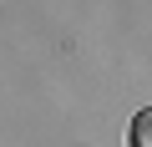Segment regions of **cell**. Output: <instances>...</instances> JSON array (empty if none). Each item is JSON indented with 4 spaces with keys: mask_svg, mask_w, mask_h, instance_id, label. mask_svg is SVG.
Masks as SVG:
<instances>
[{
    "mask_svg": "<svg viewBox=\"0 0 152 147\" xmlns=\"http://www.w3.org/2000/svg\"><path fill=\"white\" fill-rule=\"evenodd\" d=\"M132 147H152V112L147 107L132 117Z\"/></svg>",
    "mask_w": 152,
    "mask_h": 147,
    "instance_id": "1",
    "label": "cell"
}]
</instances>
